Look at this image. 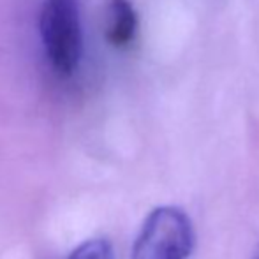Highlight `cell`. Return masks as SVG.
Segmentation results:
<instances>
[{
	"label": "cell",
	"instance_id": "6da1fadb",
	"mask_svg": "<svg viewBox=\"0 0 259 259\" xmlns=\"http://www.w3.org/2000/svg\"><path fill=\"white\" fill-rule=\"evenodd\" d=\"M39 32L52 67L62 76L72 74L83 53L78 0H45L39 18Z\"/></svg>",
	"mask_w": 259,
	"mask_h": 259
},
{
	"label": "cell",
	"instance_id": "7a4b0ae2",
	"mask_svg": "<svg viewBox=\"0 0 259 259\" xmlns=\"http://www.w3.org/2000/svg\"><path fill=\"white\" fill-rule=\"evenodd\" d=\"M194 243V228L182 208L157 206L145 219L131 259H189Z\"/></svg>",
	"mask_w": 259,
	"mask_h": 259
},
{
	"label": "cell",
	"instance_id": "3957f363",
	"mask_svg": "<svg viewBox=\"0 0 259 259\" xmlns=\"http://www.w3.org/2000/svg\"><path fill=\"white\" fill-rule=\"evenodd\" d=\"M140 28L138 13L131 0H108L104 35L113 48H127L134 42Z\"/></svg>",
	"mask_w": 259,
	"mask_h": 259
},
{
	"label": "cell",
	"instance_id": "277c9868",
	"mask_svg": "<svg viewBox=\"0 0 259 259\" xmlns=\"http://www.w3.org/2000/svg\"><path fill=\"white\" fill-rule=\"evenodd\" d=\"M69 259H115V254L106 238H90L76 247Z\"/></svg>",
	"mask_w": 259,
	"mask_h": 259
},
{
	"label": "cell",
	"instance_id": "5b68a950",
	"mask_svg": "<svg viewBox=\"0 0 259 259\" xmlns=\"http://www.w3.org/2000/svg\"><path fill=\"white\" fill-rule=\"evenodd\" d=\"M252 259H259V245H257L256 252H254V257H252Z\"/></svg>",
	"mask_w": 259,
	"mask_h": 259
}]
</instances>
